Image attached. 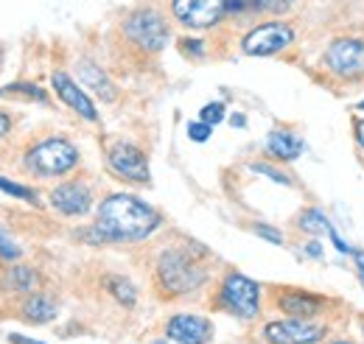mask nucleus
<instances>
[{
	"label": "nucleus",
	"instance_id": "nucleus-16",
	"mask_svg": "<svg viewBox=\"0 0 364 344\" xmlns=\"http://www.w3.org/2000/svg\"><path fill=\"white\" fill-rule=\"evenodd\" d=\"M79 79H82V85L92 90L98 98H104V101H115V85L109 82V76L104 73V68H98L95 62L90 59H82L79 62Z\"/></svg>",
	"mask_w": 364,
	"mask_h": 344
},
{
	"label": "nucleus",
	"instance_id": "nucleus-13",
	"mask_svg": "<svg viewBox=\"0 0 364 344\" xmlns=\"http://www.w3.org/2000/svg\"><path fill=\"white\" fill-rule=\"evenodd\" d=\"M50 85L56 90V95H59L76 115H82L85 121H98V112H95V104L90 101V95L76 85L65 70H56V73L50 76Z\"/></svg>",
	"mask_w": 364,
	"mask_h": 344
},
{
	"label": "nucleus",
	"instance_id": "nucleus-27",
	"mask_svg": "<svg viewBox=\"0 0 364 344\" xmlns=\"http://www.w3.org/2000/svg\"><path fill=\"white\" fill-rule=\"evenodd\" d=\"M210 131H213V127H208L205 121H196V124H188V137H191L193 143H205V140L210 137Z\"/></svg>",
	"mask_w": 364,
	"mask_h": 344
},
{
	"label": "nucleus",
	"instance_id": "nucleus-23",
	"mask_svg": "<svg viewBox=\"0 0 364 344\" xmlns=\"http://www.w3.org/2000/svg\"><path fill=\"white\" fill-rule=\"evenodd\" d=\"M199 121H205L208 127L222 124V121H225V104H222V101H210V104H205L202 112H199Z\"/></svg>",
	"mask_w": 364,
	"mask_h": 344
},
{
	"label": "nucleus",
	"instance_id": "nucleus-19",
	"mask_svg": "<svg viewBox=\"0 0 364 344\" xmlns=\"http://www.w3.org/2000/svg\"><path fill=\"white\" fill-rule=\"evenodd\" d=\"M104 286H107V291H109L115 300L121 302V305H127V308H132V305L137 302V289L127 280V277L109 274V277L104 280Z\"/></svg>",
	"mask_w": 364,
	"mask_h": 344
},
{
	"label": "nucleus",
	"instance_id": "nucleus-8",
	"mask_svg": "<svg viewBox=\"0 0 364 344\" xmlns=\"http://www.w3.org/2000/svg\"><path fill=\"white\" fill-rule=\"evenodd\" d=\"M107 166L115 176H121L127 182L146 185L151 179L149 160H146L143 149H137L135 143H129V140H115V143L107 146Z\"/></svg>",
	"mask_w": 364,
	"mask_h": 344
},
{
	"label": "nucleus",
	"instance_id": "nucleus-25",
	"mask_svg": "<svg viewBox=\"0 0 364 344\" xmlns=\"http://www.w3.org/2000/svg\"><path fill=\"white\" fill-rule=\"evenodd\" d=\"M0 258L11 260V263L20 258V247H17V241H14V238H9L3 230H0Z\"/></svg>",
	"mask_w": 364,
	"mask_h": 344
},
{
	"label": "nucleus",
	"instance_id": "nucleus-7",
	"mask_svg": "<svg viewBox=\"0 0 364 344\" xmlns=\"http://www.w3.org/2000/svg\"><path fill=\"white\" fill-rule=\"evenodd\" d=\"M294 43V28L289 23H261L255 28H250L241 40V50L247 56H274L280 50H286L289 45Z\"/></svg>",
	"mask_w": 364,
	"mask_h": 344
},
{
	"label": "nucleus",
	"instance_id": "nucleus-31",
	"mask_svg": "<svg viewBox=\"0 0 364 344\" xmlns=\"http://www.w3.org/2000/svg\"><path fill=\"white\" fill-rule=\"evenodd\" d=\"M182 45H185V50H193L196 56H202L205 50H202V43L199 40H182Z\"/></svg>",
	"mask_w": 364,
	"mask_h": 344
},
{
	"label": "nucleus",
	"instance_id": "nucleus-4",
	"mask_svg": "<svg viewBox=\"0 0 364 344\" xmlns=\"http://www.w3.org/2000/svg\"><path fill=\"white\" fill-rule=\"evenodd\" d=\"M124 34H127L129 43L137 45V48L146 50V53L163 50L166 43H168V37H171L166 17H163L157 9H151V6H143V9H135L132 14H127V20H124Z\"/></svg>",
	"mask_w": 364,
	"mask_h": 344
},
{
	"label": "nucleus",
	"instance_id": "nucleus-34",
	"mask_svg": "<svg viewBox=\"0 0 364 344\" xmlns=\"http://www.w3.org/2000/svg\"><path fill=\"white\" fill-rule=\"evenodd\" d=\"M9 342H11V344H46V342H34V339H26V336H20V333H11V336H9Z\"/></svg>",
	"mask_w": 364,
	"mask_h": 344
},
{
	"label": "nucleus",
	"instance_id": "nucleus-9",
	"mask_svg": "<svg viewBox=\"0 0 364 344\" xmlns=\"http://www.w3.org/2000/svg\"><path fill=\"white\" fill-rule=\"evenodd\" d=\"M171 14L185 28L205 31L222 23L228 14V0H171Z\"/></svg>",
	"mask_w": 364,
	"mask_h": 344
},
{
	"label": "nucleus",
	"instance_id": "nucleus-37",
	"mask_svg": "<svg viewBox=\"0 0 364 344\" xmlns=\"http://www.w3.org/2000/svg\"><path fill=\"white\" fill-rule=\"evenodd\" d=\"M359 109H364V101H362V104H359Z\"/></svg>",
	"mask_w": 364,
	"mask_h": 344
},
{
	"label": "nucleus",
	"instance_id": "nucleus-36",
	"mask_svg": "<svg viewBox=\"0 0 364 344\" xmlns=\"http://www.w3.org/2000/svg\"><path fill=\"white\" fill-rule=\"evenodd\" d=\"M331 344H356V342H350V339H336V342H331Z\"/></svg>",
	"mask_w": 364,
	"mask_h": 344
},
{
	"label": "nucleus",
	"instance_id": "nucleus-22",
	"mask_svg": "<svg viewBox=\"0 0 364 344\" xmlns=\"http://www.w3.org/2000/svg\"><path fill=\"white\" fill-rule=\"evenodd\" d=\"M250 171L261 173V176H269V179L277 182V185H294L289 173L280 171V168H274V166H269V163H252V166H250Z\"/></svg>",
	"mask_w": 364,
	"mask_h": 344
},
{
	"label": "nucleus",
	"instance_id": "nucleus-6",
	"mask_svg": "<svg viewBox=\"0 0 364 344\" xmlns=\"http://www.w3.org/2000/svg\"><path fill=\"white\" fill-rule=\"evenodd\" d=\"M322 65L339 82L364 79V40L362 37H336L325 48Z\"/></svg>",
	"mask_w": 364,
	"mask_h": 344
},
{
	"label": "nucleus",
	"instance_id": "nucleus-30",
	"mask_svg": "<svg viewBox=\"0 0 364 344\" xmlns=\"http://www.w3.org/2000/svg\"><path fill=\"white\" fill-rule=\"evenodd\" d=\"M303 249H306L309 258H322V247H319V241H309Z\"/></svg>",
	"mask_w": 364,
	"mask_h": 344
},
{
	"label": "nucleus",
	"instance_id": "nucleus-32",
	"mask_svg": "<svg viewBox=\"0 0 364 344\" xmlns=\"http://www.w3.org/2000/svg\"><path fill=\"white\" fill-rule=\"evenodd\" d=\"M9 129H11V118H9V115L0 109V137H6V134H9Z\"/></svg>",
	"mask_w": 364,
	"mask_h": 344
},
{
	"label": "nucleus",
	"instance_id": "nucleus-12",
	"mask_svg": "<svg viewBox=\"0 0 364 344\" xmlns=\"http://www.w3.org/2000/svg\"><path fill=\"white\" fill-rule=\"evenodd\" d=\"M50 205L62 215L76 218V215H85L92 208V193L90 188L82 185V182H65V185L50 190Z\"/></svg>",
	"mask_w": 364,
	"mask_h": 344
},
{
	"label": "nucleus",
	"instance_id": "nucleus-3",
	"mask_svg": "<svg viewBox=\"0 0 364 344\" xmlns=\"http://www.w3.org/2000/svg\"><path fill=\"white\" fill-rule=\"evenodd\" d=\"M79 166V149L65 137H48L26 154V171L34 176H65Z\"/></svg>",
	"mask_w": 364,
	"mask_h": 344
},
{
	"label": "nucleus",
	"instance_id": "nucleus-15",
	"mask_svg": "<svg viewBox=\"0 0 364 344\" xmlns=\"http://www.w3.org/2000/svg\"><path fill=\"white\" fill-rule=\"evenodd\" d=\"M303 149H306L303 137L291 129H274L267 137V151L274 160H283V163H294L303 154Z\"/></svg>",
	"mask_w": 364,
	"mask_h": 344
},
{
	"label": "nucleus",
	"instance_id": "nucleus-11",
	"mask_svg": "<svg viewBox=\"0 0 364 344\" xmlns=\"http://www.w3.org/2000/svg\"><path fill=\"white\" fill-rule=\"evenodd\" d=\"M166 336L177 344H208L213 339V325L199 313H177L168 319Z\"/></svg>",
	"mask_w": 364,
	"mask_h": 344
},
{
	"label": "nucleus",
	"instance_id": "nucleus-10",
	"mask_svg": "<svg viewBox=\"0 0 364 344\" xmlns=\"http://www.w3.org/2000/svg\"><path fill=\"white\" fill-rule=\"evenodd\" d=\"M264 336L269 344H317L325 336V328L314 325L311 319H280V322H269L264 328Z\"/></svg>",
	"mask_w": 364,
	"mask_h": 344
},
{
	"label": "nucleus",
	"instance_id": "nucleus-29",
	"mask_svg": "<svg viewBox=\"0 0 364 344\" xmlns=\"http://www.w3.org/2000/svg\"><path fill=\"white\" fill-rule=\"evenodd\" d=\"M353 263H356V272H359V280L364 283V249H353Z\"/></svg>",
	"mask_w": 364,
	"mask_h": 344
},
{
	"label": "nucleus",
	"instance_id": "nucleus-2",
	"mask_svg": "<svg viewBox=\"0 0 364 344\" xmlns=\"http://www.w3.org/2000/svg\"><path fill=\"white\" fill-rule=\"evenodd\" d=\"M196 255H202V249ZM196 255H193V249H180V247L160 252V258L154 263V274H157V286L163 289V294L182 297V294H191L205 286L208 272L202 269Z\"/></svg>",
	"mask_w": 364,
	"mask_h": 344
},
{
	"label": "nucleus",
	"instance_id": "nucleus-28",
	"mask_svg": "<svg viewBox=\"0 0 364 344\" xmlns=\"http://www.w3.org/2000/svg\"><path fill=\"white\" fill-rule=\"evenodd\" d=\"M328 238H331V241H333V247H336V249H339V252H342V255H353V247H350V244H345V241H342V238H339V232H336V230H333V224H331V227H328Z\"/></svg>",
	"mask_w": 364,
	"mask_h": 344
},
{
	"label": "nucleus",
	"instance_id": "nucleus-14",
	"mask_svg": "<svg viewBox=\"0 0 364 344\" xmlns=\"http://www.w3.org/2000/svg\"><path fill=\"white\" fill-rule=\"evenodd\" d=\"M325 305H328L325 297H317L311 291H300V289H289L277 297V308L294 319H314L322 313Z\"/></svg>",
	"mask_w": 364,
	"mask_h": 344
},
{
	"label": "nucleus",
	"instance_id": "nucleus-26",
	"mask_svg": "<svg viewBox=\"0 0 364 344\" xmlns=\"http://www.w3.org/2000/svg\"><path fill=\"white\" fill-rule=\"evenodd\" d=\"M252 232L258 235V238H264V241H269V244H283V232L280 230H274L269 224H252Z\"/></svg>",
	"mask_w": 364,
	"mask_h": 344
},
{
	"label": "nucleus",
	"instance_id": "nucleus-1",
	"mask_svg": "<svg viewBox=\"0 0 364 344\" xmlns=\"http://www.w3.org/2000/svg\"><path fill=\"white\" fill-rule=\"evenodd\" d=\"M160 213L143 199L129 193H112L98 205L95 230L107 244H137L146 241L160 227Z\"/></svg>",
	"mask_w": 364,
	"mask_h": 344
},
{
	"label": "nucleus",
	"instance_id": "nucleus-24",
	"mask_svg": "<svg viewBox=\"0 0 364 344\" xmlns=\"http://www.w3.org/2000/svg\"><path fill=\"white\" fill-rule=\"evenodd\" d=\"M294 3H297V0H250L252 9L267 11V14H283V11H289Z\"/></svg>",
	"mask_w": 364,
	"mask_h": 344
},
{
	"label": "nucleus",
	"instance_id": "nucleus-33",
	"mask_svg": "<svg viewBox=\"0 0 364 344\" xmlns=\"http://www.w3.org/2000/svg\"><path fill=\"white\" fill-rule=\"evenodd\" d=\"M353 129H356V143H359V146L364 149V118H356Z\"/></svg>",
	"mask_w": 364,
	"mask_h": 344
},
{
	"label": "nucleus",
	"instance_id": "nucleus-20",
	"mask_svg": "<svg viewBox=\"0 0 364 344\" xmlns=\"http://www.w3.org/2000/svg\"><path fill=\"white\" fill-rule=\"evenodd\" d=\"M297 227H300L303 232H309V235H322V232H328L331 218L322 213L319 208H309V210H303V213H300Z\"/></svg>",
	"mask_w": 364,
	"mask_h": 344
},
{
	"label": "nucleus",
	"instance_id": "nucleus-5",
	"mask_svg": "<svg viewBox=\"0 0 364 344\" xmlns=\"http://www.w3.org/2000/svg\"><path fill=\"white\" fill-rule=\"evenodd\" d=\"M219 305L232 316L250 322L261 313V286L241 272H230L219 289Z\"/></svg>",
	"mask_w": 364,
	"mask_h": 344
},
{
	"label": "nucleus",
	"instance_id": "nucleus-35",
	"mask_svg": "<svg viewBox=\"0 0 364 344\" xmlns=\"http://www.w3.org/2000/svg\"><path fill=\"white\" fill-rule=\"evenodd\" d=\"M247 121H244V115H232V127H244Z\"/></svg>",
	"mask_w": 364,
	"mask_h": 344
},
{
	"label": "nucleus",
	"instance_id": "nucleus-17",
	"mask_svg": "<svg viewBox=\"0 0 364 344\" xmlns=\"http://www.w3.org/2000/svg\"><path fill=\"white\" fill-rule=\"evenodd\" d=\"M3 283H6L9 291L31 294V291H37V286H40V274H37V269H31V266H11V269L6 272V277H3Z\"/></svg>",
	"mask_w": 364,
	"mask_h": 344
},
{
	"label": "nucleus",
	"instance_id": "nucleus-38",
	"mask_svg": "<svg viewBox=\"0 0 364 344\" xmlns=\"http://www.w3.org/2000/svg\"><path fill=\"white\" fill-rule=\"evenodd\" d=\"M362 286H364V283H362Z\"/></svg>",
	"mask_w": 364,
	"mask_h": 344
},
{
	"label": "nucleus",
	"instance_id": "nucleus-21",
	"mask_svg": "<svg viewBox=\"0 0 364 344\" xmlns=\"http://www.w3.org/2000/svg\"><path fill=\"white\" fill-rule=\"evenodd\" d=\"M0 190H3V193H9V196H14V199H20V202L34 205V208H40V205H43L34 188H28V185H17V182H11V179H6V176H0Z\"/></svg>",
	"mask_w": 364,
	"mask_h": 344
},
{
	"label": "nucleus",
	"instance_id": "nucleus-18",
	"mask_svg": "<svg viewBox=\"0 0 364 344\" xmlns=\"http://www.w3.org/2000/svg\"><path fill=\"white\" fill-rule=\"evenodd\" d=\"M23 313H26L28 322L46 325L50 319H56V305H53V300H48L46 294H31L23 305Z\"/></svg>",
	"mask_w": 364,
	"mask_h": 344
}]
</instances>
